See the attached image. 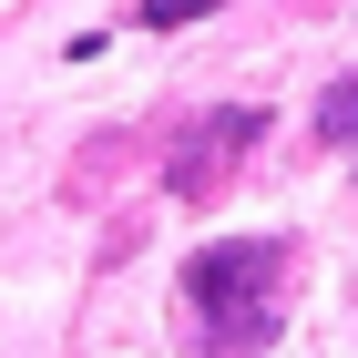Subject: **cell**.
<instances>
[{"label":"cell","mask_w":358,"mask_h":358,"mask_svg":"<svg viewBox=\"0 0 358 358\" xmlns=\"http://www.w3.org/2000/svg\"><path fill=\"white\" fill-rule=\"evenodd\" d=\"M287 317V246L276 236H225L185 266V328L205 358H256Z\"/></svg>","instance_id":"1"},{"label":"cell","mask_w":358,"mask_h":358,"mask_svg":"<svg viewBox=\"0 0 358 358\" xmlns=\"http://www.w3.org/2000/svg\"><path fill=\"white\" fill-rule=\"evenodd\" d=\"M256 134H266V113H246V103H225V113H205L185 143H174V164H164V185L185 194V205H215L225 185H236V164L256 154Z\"/></svg>","instance_id":"2"},{"label":"cell","mask_w":358,"mask_h":358,"mask_svg":"<svg viewBox=\"0 0 358 358\" xmlns=\"http://www.w3.org/2000/svg\"><path fill=\"white\" fill-rule=\"evenodd\" d=\"M215 0H143V31H185V21H205Z\"/></svg>","instance_id":"4"},{"label":"cell","mask_w":358,"mask_h":358,"mask_svg":"<svg viewBox=\"0 0 358 358\" xmlns=\"http://www.w3.org/2000/svg\"><path fill=\"white\" fill-rule=\"evenodd\" d=\"M317 134H328V143H358V72L317 92Z\"/></svg>","instance_id":"3"}]
</instances>
